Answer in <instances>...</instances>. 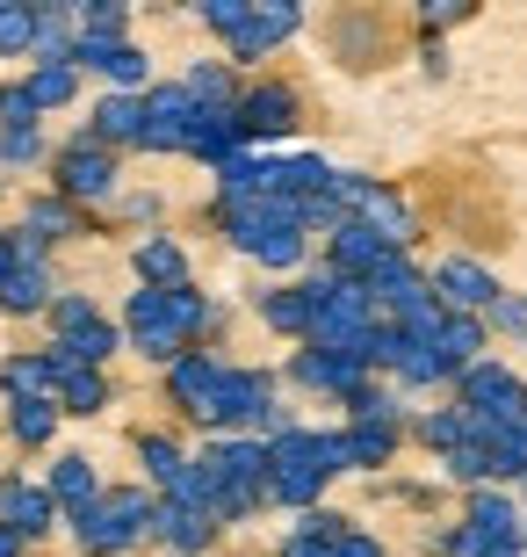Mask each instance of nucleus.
<instances>
[{"instance_id": "nucleus-1", "label": "nucleus", "mask_w": 527, "mask_h": 557, "mask_svg": "<svg viewBox=\"0 0 527 557\" xmlns=\"http://www.w3.org/2000/svg\"><path fill=\"white\" fill-rule=\"evenodd\" d=\"M59 188L65 196H109V188H116V160H109L95 138H73L59 152Z\"/></svg>"}, {"instance_id": "nucleus-2", "label": "nucleus", "mask_w": 527, "mask_h": 557, "mask_svg": "<svg viewBox=\"0 0 527 557\" xmlns=\"http://www.w3.org/2000/svg\"><path fill=\"white\" fill-rule=\"evenodd\" d=\"M231 124L253 131V138H275V131L297 124V95H289V87H253L246 109H231Z\"/></svg>"}, {"instance_id": "nucleus-3", "label": "nucleus", "mask_w": 527, "mask_h": 557, "mask_svg": "<svg viewBox=\"0 0 527 557\" xmlns=\"http://www.w3.org/2000/svg\"><path fill=\"white\" fill-rule=\"evenodd\" d=\"M0 529H15V536H43L51 529V493L37 485H22V478H0Z\"/></svg>"}, {"instance_id": "nucleus-4", "label": "nucleus", "mask_w": 527, "mask_h": 557, "mask_svg": "<svg viewBox=\"0 0 527 557\" xmlns=\"http://www.w3.org/2000/svg\"><path fill=\"white\" fill-rule=\"evenodd\" d=\"M0 392H15V406H37V398L51 392V362H37V355L0 362Z\"/></svg>"}, {"instance_id": "nucleus-5", "label": "nucleus", "mask_w": 527, "mask_h": 557, "mask_svg": "<svg viewBox=\"0 0 527 557\" xmlns=\"http://www.w3.org/2000/svg\"><path fill=\"white\" fill-rule=\"evenodd\" d=\"M51 499H65L73 515H87V507H95V471H87V456H65L59 471H51Z\"/></svg>"}, {"instance_id": "nucleus-6", "label": "nucleus", "mask_w": 527, "mask_h": 557, "mask_svg": "<svg viewBox=\"0 0 527 557\" xmlns=\"http://www.w3.org/2000/svg\"><path fill=\"white\" fill-rule=\"evenodd\" d=\"M138 275H145V283H174V289H181L188 253L174 247V239H145V247H138Z\"/></svg>"}, {"instance_id": "nucleus-7", "label": "nucleus", "mask_w": 527, "mask_h": 557, "mask_svg": "<svg viewBox=\"0 0 527 557\" xmlns=\"http://www.w3.org/2000/svg\"><path fill=\"white\" fill-rule=\"evenodd\" d=\"M73 87H80V81H73V59H65V65H43L37 81H29V102H37V109H59V102H73Z\"/></svg>"}, {"instance_id": "nucleus-8", "label": "nucleus", "mask_w": 527, "mask_h": 557, "mask_svg": "<svg viewBox=\"0 0 527 557\" xmlns=\"http://www.w3.org/2000/svg\"><path fill=\"white\" fill-rule=\"evenodd\" d=\"M51 398H37V406H15V413H8V428H15V442H29V449H37V442H51Z\"/></svg>"}, {"instance_id": "nucleus-9", "label": "nucleus", "mask_w": 527, "mask_h": 557, "mask_svg": "<svg viewBox=\"0 0 527 557\" xmlns=\"http://www.w3.org/2000/svg\"><path fill=\"white\" fill-rule=\"evenodd\" d=\"M441 283H448V297H455V305H477V297H491V283L477 269H469V261H455V269H441Z\"/></svg>"}, {"instance_id": "nucleus-10", "label": "nucleus", "mask_w": 527, "mask_h": 557, "mask_svg": "<svg viewBox=\"0 0 527 557\" xmlns=\"http://www.w3.org/2000/svg\"><path fill=\"white\" fill-rule=\"evenodd\" d=\"M37 44V15H22V8H0V51H29Z\"/></svg>"}, {"instance_id": "nucleus-11", "label": "nucleus", "mask_w": 527, "mask_h": 557, "mask_svg": "<svg viewBox=\"0 0 527 557\" xmlns=\"http://www.w3.org/2000/svg\"><path fill=\"white\" fill-rule=\"evenodd\" d=\"M0 160H8V166L37 160V124H29V131H0Z\"/></svg>"}, {"instance_id": "nucleus-12", "label": "nucleus", "mask_w": 527, "mask_h": 557, "mask_svg": "<svg viewBox=\"0 0 527 557\" xmlns=\"http://www.w3.org/2000/svg\"><path fill=\"white\" fill-rule=\"evenodd\" d=\"M0 557H22V536H15V529H0Z\"/></svg>"}]
</instances>
